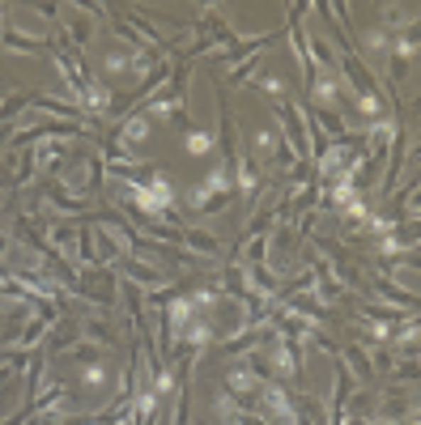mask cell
Instances as JSON below:
<instances>
[{
    "label": "cell",
    "mask_w": 421,
    "mask_h": 425,
    "mask_svg": "<svg viewBox=\"0 0 421 425\" xmlns=\"http://www.w3.org/2000/svg\"><path fill=\"white\" fill-rule=\"evenodd\" d=\"M179 234H183V243H187L192 251H200V255H217V238H213V234H204V230H196V226H183Z\"/></svg>",
    "instance_id": "cell-1"
},
{
    "label": "cell",
    "mask_w": 421,
    "mask_h": 425,
    "mask_svg": "<svg viewBox=\"0 0 421 425\" xmlns=\"http://www.w3.org/2000/svg\"><path fill=\"white\" fill-rule=\"evenodd\" d=\"M102 383H106V362L94 358V362L81 370V392H94V387H102Z\"/></svg>",
    "instance_id": "cell-2"
},
{
    "label": "cell",
    "mask_w": 421,
    "mask_h": 425,
    "mask_svg": "<svg viewBox=\"0 0 421 425\" xmlns=\"http://www.w3.org/2000/svg\"><path fill=\"white\" fill-rule=\"evenodd\" d=\"M183 149H187L192 158H204V153L213 149V132H187V140H183Z\"/></svg>",
    "instance_id": "cell-3"
},
{
    "label": "cell",
    "mask_w": 421,
    "mask_h": 425,
    "mask_svg": "<svg viewBox=\"0 0 421 425\" xmlns=\"http://www.w3.org/2000/svg\"><path fill=\"white\" fill-rule=\"evenodd\" d=\"M4 47H17L21 55H30V51H43V43H38V38H30V34H17V30H9V34H4Z\"/></svg>",
    "instance_id": "cell-4"
},
{
    "label": "cell",
    "mask_w": 421,
    "mask_h": 425,
    "mask_svg": "<svg viewBox=\"0 0 421 425\" xmlns=\"http://www.w3.org/2000/svg\"><path fill=\"white\" fill-rule=\"evenodd\" d=\"M128 277H132V281H145V285H162V281H166L162 272H153V268H145V264H128Z\"/></svg>",
    "instance_id": "cell-5"
},
{
    "label": "cell",
    "mask_w": 421,
    "mask_h": 425,
    "mask_svg": "<svg viewBox=\"0 0 421 425\" xmlns=\"http://www.w3.org/2000/svg\"><path fill=\"white\" fill-rule=\"evenodd\" d=\"M392 51H396L400 60H413V55H417V38H409V34H400V38L392 43Z\"/></svg>",
    "instance_id": "cell-6"
},
{
    "label": "cell",
    "mask_w": 421,
    "mask_h": 425,
    "mask_svg": "<svg viewBox=\"0 0 421 425\" xmlns=\"http://www.w3.org/2000/svg\"><path fill=\"white\" fill-rule=\"evenodd\" d=\"M102 72H106V77H124V72H128V55H106V60H102Z\"/></svg>",
    "instance_id": "cell-7"
},
{
    "label": "cell",
    "mask_w": 421,
    "mask_h": 425,
    "mask_svg": "<svg viewBox=\"0 0 421 425\" xmlns=\"http://www.w3.org/2000/svg\"><path fill=\"white\" fill-rule=\"evenodd\" d=\"M277 136H281V132H273V128H264V132L256 136V149H260L264 158H273V149H277Z\"/></svg>",
    "instance_id": "cell-8"
},
{
    "label": "cell",
    "mask_w": 421,
    "mask_h": 425,
    "mask_svg": "<svg viewBox=\"0 0 421 425\" xmlns=\"http://www.w3.org/2000/svg\"><path fill=\"white\" fill-rule=\"evenodd\" d=\"M187 302H192V311H196V307H200V311H213V307H217V294H213V289H196Z\"/></svg>",
    "instance_id": "cell-9"
},
{
    "label": "cell",
    "mask_w": 421,
    "mask_h": 425,
    "mask_svg": "<svg viewBox=\"0 0 421 425\" xmlns=\"http://www.w3.org/2000/svg\"><path fill=\"white\" fill-rule=\"evenodd\" d=\"M349 358H354V370H358L362 379H371V362H366V353H362V349H349Z\"/></svg>",
    "instance_id": "cell-10"
},
{
    "label": "cell",
    "mask_w": 421,
    "mask_h": 425,
    "mask_svg": "<svg viewBox=\"0 0 421 425\" xmlns=\"http://www.w3.org/2000/svg\"><path fill=\"white\" fill-rule=\"evenodd\" d=\"M256 89H264V94H277V98H281V89H285V81H281V77H264V81H260Z\"/></svg>",
    "instance_id": "cell-11"
},
{
    "label": "cell",
    "mask_w": 421,
    "mask_h": 425,
    "mask_svg": "<svg viewBox=\"0 0 421 425\" xmlns=\"http://www.w3.org/2000/svg\"><path fill=\"white\" fill-rule=\"evenodd\" d=\"M358 106H362V115H379V94H362Z\"/></svg>",
    "instance_id": "cell-12"
},
{
    "label": "cell",
    "mask_w": 421,
    "mask_h": 425,
    "mask_svg": "<svg viewBox=\"0 0 421 425\" xmlns=\"http://www.w3.org/2000/svg\"><path fill=\"white\" fill-rule=\"evenodd\" d=\"M0 383H4V370H0Z\"/></svg>",
    "instance_id": "cell-13"
},
{
    "label": "cell",
    "mask_w": 421,
    "mask_h": 425,
    "mask_svg": "<svg viewBox=\"0 0 421 425\" xmlns=\"http://www.w3.org/2000/svg\"><path fill=\"white\" fill-rule=\"evenodd\" d=\"M0 13H4V4H0Z\"/></svg>",
    "instance_id": "cell-14"
}]
</instances>
